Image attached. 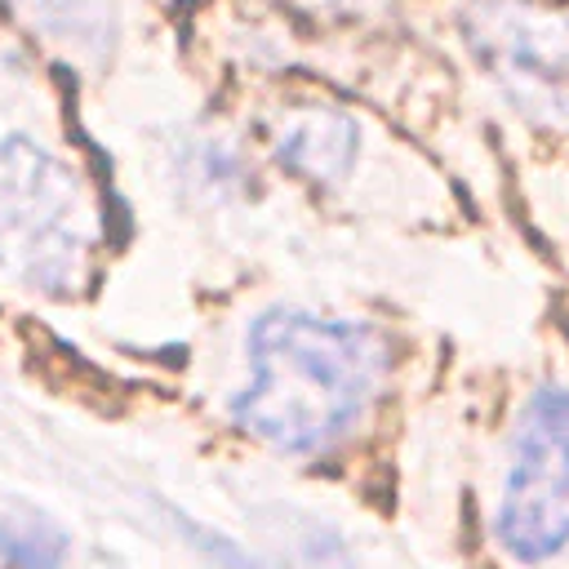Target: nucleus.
<instances>
[{
  "mask_svg": "<svg viewBox=\"0 0 569 569\" xmlns=\"http://www.w3.org/2000/svg\"><path fill=\"white\" fill-rule=\"evenodd\" d=\"M244 360L231 422L276 453H325L378 400L387 338L369 320L280 302L249 320Z\"/></svg>",
  "mask_w": 569,
  "mask_h": 569,
  "instance_id": "1",
  "label": "nucleus"
},
{
  "mask_svg": "<svg viewBox=\"0 0 569 569\" xmlns=\"http://www.w3.org/2000/svg\"><path fill=\"white\" fill-rule=\"evenodd\" d=\"M93 253L84 178L36 133L0 138V276L40 298H71Z\"/></svg>",
  "mask_w": 569,
  "mask_h": 569,
  "instance_id": "2",
  "label": "nucleus"
},
{
  "mask_svg": "<svg viewBox=\"0 0 569 569\" xmlns=\"http://www.w3.org/2000/svg\"><path fill=\"white\" fill-rule=\"evenodd\" d=\"M458 31L489 84L542 129H569V4L462 0Z\"/></svg>",
  "mask_w": 569,
  "mask_h": 569,
  "instance_id": "3",
  "label": "nucleus"
},
{
  "mask_svg": "<svg viewBox=\"0 0 569 569\" xmlns=\"http://www.w3.org/2000/svg\"><path fill=\"white\" fill-rule=\"evenodd\" d=\"M498 542L520 565L569 547V387H538L520 405L498 498Z\"/></svg>",
  "mask_w": 569,
  "mask_h": 569,
  "instance_id": "4",
  "label": "nucleus"
},
{
  "mask_svg": "<svg viewBox=\"0 0 569 569\" xmlns=\"http://www.w3.org/2000/svg\"><path fill=\"white\" fill-rule=\"evenodd\" d=\"M271 160L311 187H333L356 169L360 124L338 102H289L267 124Z\"/></svg>",
  "mask_w": 569,
  "mask_h": 569,
  "instance_id": "5",
  "label": "nucleus"
},
{
  "mask_svg": "<svg viewBox=\"0 0 569 569\" xmlns=\"http://www.w3.org/2000/svg\"><path fill=\"white\" fill-rule=\"evenodd\" d=\"M18 18L58 53L98 67L120 44V0H9Z\"/></svg>",
  "mask_w": 569,
  "mask_h": 569,
  "instance_id": "6",
  "label": "nucleus"
},
{
  "mask_svg": "<svg viewBox=\"0 0 569 569\" xmlns=\"http://www.w3.org/2000/svg\"><path fill=\"white\" fill-rule=\"evenodd\" d=\"M71 538L58 520L31 507L0 511V560L13 569H62Z\"/></svg>",
  "mask_w": 569,
  "mask_h": 569,
  "instance_id": "7",
  "label": "nucleus"
},
{
  "mask_svg": "<svg viewBox=\"0 0 569 569\" xmlns=\"http://www.w3.org/2000/svg\"><path fill=\"white\" fill-rule=\"evenodd\" d=\"M187 187H196L204 200H227L244 182V160L227 138H200L182 160Z\"/></svg>",
  "mask_w": 569,
  "mask_h": 569,
  "instance_id": "8",
  "label": "nucleus"
},
{
  "mask_svg": "<svg viewBox=\"0 0 569 569\" xmlns=\"http://www.w3.org/2000/svg\"><path fill=\"white\" fill-rule=\"evenodd\" d=\"M164 516H169V520H173V529H182V538H187L200 556H209L218 569H276L271 560H262V556L244 551L236 538H227L222 529H209V525L191 520V516H187V511H178V507H164Z\"/></svg>",
  "mask_w": 569,
  "mask_h": 569,
  "instance_id": "9",
  "label": "nucleus"
},
{
  "mask_svg": "<svg viewBox=\"0 0 569 569\" xmlns=\"http://www.w3.org/2000/svg\"><path fill=\"white\" fill-rule=\"evenodd\" d=\"M338 13H347V18H378V13H387L391 9V0H329Z\"/></svg>",
  "mask_w": 569,
  "mask_h": 569,
  "instance_id": "10",
  "label": "nucleus"
}]
</instances>
